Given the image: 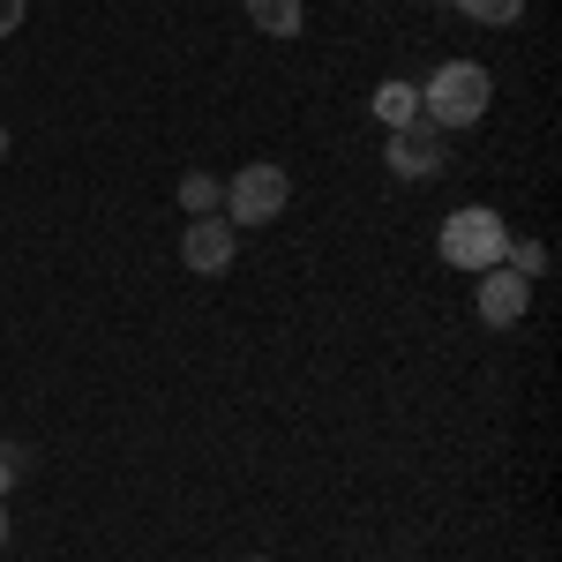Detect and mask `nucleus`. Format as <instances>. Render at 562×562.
<instances>
[{"label": "nucleus", "mask_w": 562, "mask_h": 562, "mask_svg": "<svg viewBox=\"0 0 562 562\" xmlns=\"http://www.w3.org/2000/svg\"><path fill=\"white\" fill-rule=\"evenodd\" d=\"M495 105V76L480 68V60H442L428 83H420V121L428 128H473L480 113Z\"/></svg>", "instance_id": "obj_1"}, {"label": "nucleus", "mask_w": 562, "mask_h": 562, "mask_svg": "<svg viewBox=\"0 0 562 562\" xmlns=\"http://www.w3.org/2000/svg\"><path fill=\"white\" fill-rule=\"evenodd\" d=\"M435 248H442V262L450 270H495V262L510 256V225H503V211H487V203H465V211L442 217V233H435Z\"/></svg>", "instance_id": "obj_2"}, {"label": "nucleus", "mask_w": 562, "mask_h": 562, "mask_svg": "<svg viewBox=\"0 0 562 562\" xmlns=\"http://www.w3.org/2000/svg\"><path fill=\"white\" fill-rule=\"evenodd\" d=\"M285 203H293V180L270 158H256V166H240V173L225 180V225H278Z\"/></svg>", "instance_id": "obj_3"}, {"label": "nucleus", "mask_w": 562, "mask_h": 562, "mask_svg": "<svg viewBox=\"0 0 562 562\" xmlns=\"http://www.w3.org/2000/svg\"><path fill=\"white\" fill-rule=\"evenodd\" d=\"M240 256V225H225V217H188V233H180V262L195 270V278H225Z\"/></svg>", "instance_id": "obj_4"}, {"label": "nucleus", "mask_w": 562, "mask_h": 562, "mask_svg": "<svg viewBox=\"0 0 562 562\" xmlns=\"http://www.w3.org/2000/svg\"><path fill=\"white\" fill-rule=\"evenodd\" d=\"M473 307H480L487 330H510V323H525V307H532V278H518L510 262H495V270H480Z\"/></svg>", "instance_id": "obj_5"}, {"label": "nucleus", "mask_w": 562, "mask_h": 562, "mask_svg": "<svg viewBox=\"0 0 562 562\" xmlns=\"http://www.w3.org/2000/svg\"><path fill=\"white\" fill-rule=\"evenodd\" d=\"M383 166H390L397 180H435V173H442V128H428V121H405V128H390Z\"/></svg>", "instance_id": "obj_6"}, {"label": "nucleus", "mask_w": 562, "mask_h": 562, "mask_svg": "<svg viewBox=\"0 0 562 562\" xmlns=\"http://www.w3.org/2000/svg\"><path fill=\"white\" fill-rule=\"evenodd\" d=\"M248 23H256L262 38H301L307 8H301V0H248Z\"/></svg>", "instance_id": "obj_7"}, {"label": "nucleus", "mask_w": 562, "mask_h": 562, "mask_svg": "<svg viewBox=\"0 0 562 562\" xmlns=\"http://www.w3.org/2000/svg\"><path fill=\"white\" fill-rule=\"evenodd\" d=\"M375 121H383V128H405V121H420V90L397 83V76H390V83H375Z\"/></svg>", "instance_id": "obj_8"}, {"label": "nucleus", "mask_w": 562, "mask_h": 562, "mask_svg": "<svg viewBox=\"0 0 562 562\" xmlns=\"http://www.w3.org/2000/svg\"><path fill=\"white\" fill-rule=\"evenodd\" d=\"M458 15H473V23H487V31H503V23H518L525 0H450Z\"/></svg>", "instance_id": "obj_9"}, {"label": "nucleus", "mask_w": 562, "mask_h": 562, "mask_svg": "<svg viewBox=\"0 0 562 562\" xmlns=\"http://www.w3.org/2000/svg\"><path fill=\"white\" fill-rule=\"evenodd\" d=\"M217 203H225V195H217L211 173H188V180H180V211H188V217H211Z\"/></svg>", "instance_id": "obj_10"}, {"label": "nucleus", "mask_w": 562, "mask_h": 562, "mask_svg": "<svg viewBox=\"0 0 562 562\" xmlns=\"http://www.w3.org/2000/svg\"><path fill=\"white\" fill-rule=\"evenodd\" d=\"M510 270H518V278H540V270H548V248H540V240H525V248H510Z\"/></svg>", "instance_id": "obj_11"}, {"label": "nucleus", "mask_w": 562, "mask_h": 562, "mask_svg": "<svg viewBox=\"0 0 562 562\" xmlns=\"http://www.w3.org/2000/svg\"><path fill=\"white\" fill-rule=\"evenodd\" d=\"M23 465H31V450H23V442H0V495L15 487V473H23Z\"/></svg>", "instance_id": "obj_12"}, {"label": "nucleus", "mask_w": 562, "mask_h": 562, "mask_svg": "<svg viewBox=\"0 0 562 562\" xmlns=\"http://www.w3.org/2000/svg\"><path fill=\"white\" fill-rule=\"evenodd\" d=\"M23 31V0H0V38H15Z\"/></svg>", "instance_id": "obj_13"}, {"label": "nucleus", "mask_w": 562, "mask_h": 562, "mask_svg": "<svg viewBox=\"0 0 562 562\" xmlns=\"http://www.w3.org/2000/svg\"><path fill=\"white\" fill-rule=\"evenodd\" d=\"M0 548H8V503H0Z\"/></svg>", "instance_id": "obj_14"}, {"label": "nucleus", "mask_w": 562, "mask_h": 562, "mask_svg": "<svg viewBox=\"0 0 562 562\" xmlns=\"http://www.w3.org/2000/svg\"><path fill=\"white\" fill-rule=\"evenodd\" d=\"M0 158H8V121H0Z\"/></svg>", "instance_id": "obj_15"}, {"label": "nucleus", "mask_w": 562, "mask_h": 562, "mask_svg": "<svg viewBox=\"0 0 562 562\" xmlns=\"http://www.w3.org/2000/svg\"><path fill=\"white\" fill-rule=\"evenodd\" d=\"M248 562H262V555H248Z\"/></svg>", "instance_id": "obj_16"}]
</instances>
